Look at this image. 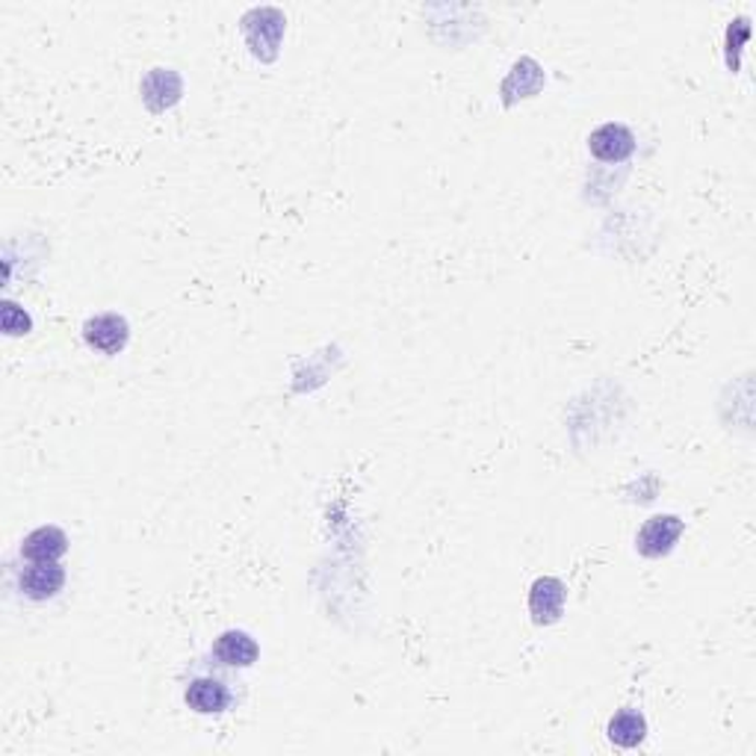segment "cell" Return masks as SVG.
<instances>
[{
    "instance_id": "6da1fadb",
    "label": "cell",
    "mask_w": 756,
    "mask_h": 756,
    "mask_svg": "<svg viewBox=\"0 0 756 756\" xmlns=\"http://www.w3.org/2000/svg\"><path fill=\"white\" fill-rule=\"evenodd\" d=\"M184 700L198 716H222L228 709H234L240 695H236L234 679L225 677L217 668H205L189 677L187 688H184Z\"/></svg>"
},
{
    "instance_id": "7a4b0ae2",
    "label": "cell",
    "mask_w": 756,
    "mask_h": 756,
    "mask_svg": "<svg viewBox=\"0 0 756 756\" xmlns=\"http://www.w3.org/2000/svg\"><path fill=\"white\" fill-rule=\"evenodd\" d=\"M683 530H686V523L674 517V514H653L636 535V550L641 556H648V559H662V556H668L674 550Z\"/></svg>"
},
{
    "instance_id": "3957f363",
    "label": "cell",
    "mask_w": 756,
    "mask_h": 756,
    "mask_svg": "<svg viewBox=\"0 0 756 756\" xmlns=\"http://www.w3.org/2000/svg\"><path fill=\"white\" fill-rule=\"evenodd\" d=\"M83 340L104 354H118L130 340V325L121 314H98L83 325Z\"/></svg>"
},
{
    "instance_id": "277c9868",
    "label": "cell",
    "mask_w": 756,
    "mask_h": 756,
    "mask_svg": "<svg viewBox=\"0 0 756 756\" xmlns=\"http://www.w3.org/2000/svg\"><path fill=\"white\" fill-rule=\"evenodd\" d=\"M210 656L217 659L219 668H252L257 659H260V648L243 629H228V632H222L213 641Z\"/></svg>"
},
{
    "instance_id": "5b68a950",
    "label": "cell",
    "mask_w": 756,
    "mask_h": 756,
    "mask_svg": "<svg viewBox=\"0 0 756 756\" xmlns=\"http://www.w3.org/2000/svg\"><path fill=\"white\" fill-rule=\"evenodd\" d=\"M565 600H568L565 582L556 580V577H540V580H535L530 589L532 620H535L538 627L556 624V620L561 618V612H565Z\"/></svg>"
},
{
    "instance_id": "8992f818",
    "label": "cell",
    "mask_w": 756,
    "mask_h": 756,
    "mask_svg": "<svg viewBox=\"0 0 756 756\" xmlns=\"http://www.w3.org/2000/svg\"><path fill=\"white\" fill-rule=\"evenodd\" d=\"M62 585H66V570L59 568L57 561H30L19 577L21 594L30 600H39V603L57 597Z\"/></svg>"
},
{
    "instance_id": "52a82bcc",
    "label": "cell",
    "mask_w": 756,
    "mask_h": 756,
    "mask_svg": "<svg viewBox=\"0 0 756 756\" xmlns=\"http://www.w3.org/2000/svg\"><path fill=\"white\" fill-rule=\"evenodd\" d=\"M591 154L603 163H624V160L632 158L636 151V137L632 130L618 125V121H609V125H600L594 133L589 137Z\"/></svg>"
},
{
    "instance_id": "ba28073f",
    "label": "cell",
    "mask_w": 756,
    "mask_h": 756,
    "mask_svg": "<svg viewBox=\"0 0 756 756\" xmlns=\"http://www.w3.org/2000/svg\"><path fill=\"white\" fill-rule=\"evenodd\" d=\"M69 553V538L59 526H39L21 540V556L27 561H57Z\"/></svg>"
},
{
    "instance_id": "9c48e42d",
    "label": "cell",
    "mask_w": 756,
    "mask_h": 756,
    "mask_svg": "<svg viewBox=\"0 0 756 756\" xmlns=\"http://www.w3.org/2000/svg\"><path fill=\"white\" fill-rule=\"evenodd\" d=\"M648 736V718L639 709H620L609 721V738L618 747H639Z\"/></svg>"
},
{
    "instance_id": "30bf717a",
    "label": "cell",
    "mask_w": 756,
    "mask_h": 756,
    "mask_svg": "<svg viewBox=\"0 0 756 756\" xmlns=\"http://www.w3.org/2000/svg\"><path fill=\"white\" fill-rule=\"evenodd\" d=\"M0 323H3V332L10 337L27 335L33 328V319L24 307H19L15 302H3V311H0Z\"/></svg>"
}]
</instances>
